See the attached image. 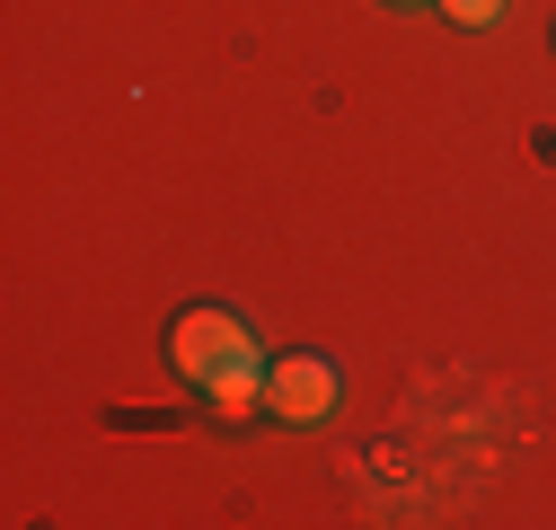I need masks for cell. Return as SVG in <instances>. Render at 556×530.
Instances as JSON below:
<instances>
[{"instance_id":"3","label":"cell","mask_w":556,"mask_h":530,"mask_svg":"<svg viewBox=\"0 0 556 530\" xmlns=\"http://www.w3.org/2000/svg\"><path fill=\"white\" fill-rule=\"evenodd\" d=\"M433 10H442L451 27H468V36H485V27H504V0H433Z\"/></svg>"},{"instance_id":"2","label":"cell","mask_w":556,"mask_h":530,"mask_svg":"<svg viewBox=\"0 0 556 530\" xmlns=\"http://www.w3.org/2000/svg\"><path fill=\"white\" fill-rule=\"evenodd\" d=\"M336 398H344V371H336L327 354H283V363H265V416H283V425H327Z\"/></svg>"},{"instance_id":"1","label":"cell","mask_w":556,"mask_h":530,"mask_svg":"<svg viewBox=\"0 0 556 530\" xmlns=\"http://www.w3.org/2000/svg\"><path fill=\"white\" fill-rule=\"evenodd\" d=\"M168 371L186 389H230V380H265V345H256V327L239 310H186L168 327Z\"/></svg>"},{"instance_id":"4","label":"cell","mask_w":556,"mask_h":530,"mask_svg":"<svg viewBox=\"0 0 556 530\" xmlns=\"http://www.w3.org/2000/svg\"><path fill=\"white\" fill-rule=\"evenodd\" d=\"M397 10H415V0H397Z\"/></svg>"}]
</instances>
